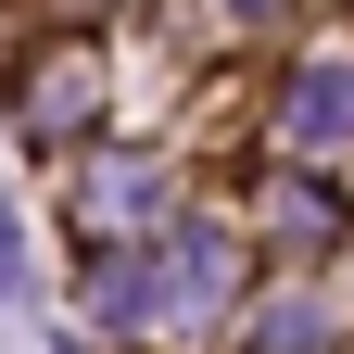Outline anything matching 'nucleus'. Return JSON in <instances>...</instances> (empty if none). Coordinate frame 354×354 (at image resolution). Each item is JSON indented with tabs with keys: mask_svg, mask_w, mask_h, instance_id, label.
<instances>
[]
</instances>
